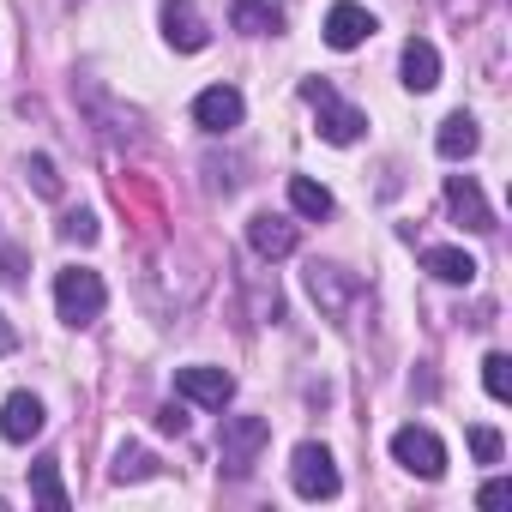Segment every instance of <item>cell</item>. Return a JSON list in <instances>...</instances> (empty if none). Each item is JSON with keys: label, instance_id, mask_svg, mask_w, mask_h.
I'll return each instance as SVG.
<instances>
[{"label": "cell", "instance_id": "83f0119b", "mask_svg": "<svg viewBox=\"0 0 512 512\" xmlns=\"http://www.w3.org/2000/svg\"><path fill=\"white\" fill-rule=\"evenodd\" d=\"M13 350H19V332H13L7 314H0V356H13Z\"/></svg>", "mask_w": 512, "mask_h": 512}, {"label": "cell", "instance_id": "ffe728a7", "mask_svg": "<svg viewBox=\"0 0 512 512\" xmlns=\"http://www.w3.org/2000/svg\"><path fill=\"white\" fill-rule=\"evenodd\" d=\"M151 470H157V458H151L145 446H121V452H115V464H109V476H115V482H145Z\"/></svg>", "mask_w": 512, "mask_h": 512}, {"label": "cell", "instance_id": "5b68a950", "mask_svg": "<svg viewBox=\"0 0 512 512\" xmlns=\"http://www.w3.org/2000/svg\"><path fill=\"white\" fill-rule=\"evenodd\" d=\"M392 458H398L404 470H416L422 482H440V476H446V446H440L434 428H416V422L398 428V434H392Z\"/></svg>", "mask_w": 512, "mask_h": 512}, {"label": "cell", "instance_id": "484cf974", "mask_svg": "<svg viewBox=\"0 0 512 512\" xmlns=\"http://www.w3.org/2000/svg\"><path fill=\"white\" fill-rule=\"evenodd\" d=\"M157 428H163V434H187V410H181V404H163V410H157Z\"/></svg>", "mask_w": 512, "mask_h": 512}, {"label": "cell", "instance_id": "52a82bcc", "mask_svg": "<svg viewBox=\"0 0 512 512\" xmlns=\"http://www.w3.org/2000/svg\"><path fill=\"white\" fill-rule=\"evenodd\" d=\"M241 115H247V103H241L235 85H211V91L193 97V121L205 133H229V127H241Z\"/></svg>", "mask_w": 512, "mask_h": 512}, {"label": "cell", "instance_id": "2e32d148", "mask_svg": "<svg viewBox=\"0 0 512 512\" xmlns=\"http://www.w3.org/2000/svg\"><path fill=\"white\" fill-rule=\"evenodd\" d=\"M422 272H434L440 284H476V260L464 247H422Z\"/></svg>", "mask_w": 512, "mask_h": 512}, {"label": "cell", "instance_id": "e0dca14e", "mask_svg": "<svg viewBox=\"0 0 512 512\" xmlns=\"http://www.w3.org/2000/svg\"><path fill=\"white\" fill-rule=\"evenodd\" d=\"M404 85L410 91H434L440 85V49L434 43H422V37L404 43Z\"/></svg>", "mask_w": 512, "mask_h": 512}, {"label": "cell", "instance_id": "4fadbf2b", "mask_svg": "<svg viewBox=\"0 0 512 512\" xmlns=\"http://www.w3.org/2000/svg\"><path fill=\"white\" fill-rule=\"evenodd\" d=\"M43 398H31V392H13L7 404H0V434H7L13 446H25V440H37L43 434Z\"/></svg>", "mask_w": 512, "mask_h": 512}, {"label": "cell", "instance_id": "8fae6325", "mask_svg": "<svg viewBox=\"0 0 512 512\" xmlns=\"http://www.w3.org/2000/svg\"><path fill=\"white\" fill-rule=\"evenodd\" d=\"M163 37H169L181 55H199V49L211 43V31H205V19H199L193 0H163Z\"/></svg>", "mask_w": 512, "mask_h": 512}, {"label": "cell", "instance_id": "d6986e66", "mask_svg": "<svg viewBox=\"0 0 512 512\" xmlns=\"http://www.w3.org/2000/svg\"><path fill=\"white\" fill-rule=\"evenodd\" d=\"M290 205L302 217H332V193L320 181H308V175H290Z\"/></svg>", "mask_w": 512, "mask_h": 512}, {"label": "cell", "instance_id": "3957f363", "mask_svg": "<svg viewBox=\"0 0 512 512\" xmlns=\"http://www.w3.org/2000/svg\"><path fill=\"white\" fill-rule=\"evenodd\" d=\"M266 440H272V422H266V416H229V422H223V440H217L223 470H229V476H247L253 458L266 452Z\"/></svg>", "mask_w": 512, "mask_h": 512}, {"label": "cell", "instance_id": "44dd1931", "mask_svg": "<svg viewBox=\"0 0 512 512\" xmlns=\"http://www.w3.org/2000/svg\"><path fill=\"white\" fill-rule=\"evenodd\" d=\"M482 386H488V398H494V404H506V398H512V362H506L500 350L482 362Z\"/></svg>", "mask_w": 512, "mask_h": 512}, {"label": "cell", "instance_id": "4316f807", "mask_svg": "<svg viewBox=\"0 0 512 512\" xmlns=\"http://www.w3.org/2000/svg\"><path fill=\"white\" fill-rule=\"evenodd\" d=\"M476 500H482V506H506V500H512V482H506V476H494V482H482V494H476Z\"/></svg>", "mask_w": 512, "mask_h": 512}, {"label": "cell", "instance_id": "ba28073f", "mask_svg": "<svg viewBox=\"0 0 512 512\" xmlns=\"http://www.w3.org/2000/svg\"><path fill=\"white\" fill-rule=\"evenodd\" d=\"M446 211H452L470 235H488V229H494V211H488V199H482V187H476L470 175H446Z\"/></svg>", "mask_w": 512, "mask_h": 512}, {"label": "cell", "instance_id": "cb8c5ba5", "mask_svg": "<svg viewBox=\"0 0 512 512\" xmlns=\"http://www.w3.org/2000/svg\"><path fill=\"white\" fill-rule=\"evenodd\" d=\"M470 452H476V464H500V434L494 428H470Z\"/></svg>", "mask_w": 512, "mask_h": 512}, {"label": "cell", "instance_id": "6da1fadb", "mask_svg": "<svg viewBox=\"0 0 512 512\" xmlns=\"http://www.w3.org/2000/svg\"><path fill=\"white\" fill-rule=\"evenodd\" d=\"M103 302H109V290H103V278H97V272L67 266V272L55 278V308H61V320H67V326H91V320L103 314Z\"/></svg>", "mask_w": 512, "mask_h": 512}, {"label": "cell", "instance_id": "7a4b0ae2", "mask_svg": "<svg viewBox=\"0 0 512 512\" xmlns=\"http://www.w3.org/2000/svg\"><path fill=\"white\" fill-rule=\"evenodd\" d=\"M302 97L320 109V139H326V145H356V139H362L368 115H362V109H350V103H338V91H332L326 79H308V85H302Z\"/></svg>", "mask_w": 512, "mask_h": 512}, {"label": "cell", "instance_id": "7402d4cb", "mask_svg": "<svg viewBox=\"0 0 512 512\" xmlns=\"http://www.w3.org/2000/svg\"><path fill=\"white\" fill-rule=\"evenodd\" d=\"M25 175H31V187L43 193V199H61V175H55V163L37 151V157H25Z\"/></svg>", "mask_w": 512, "mask_h": 512}, {"label": "cell", "instance_id": "30bf717a", "mask_svg": "<svg viewBox=\"0 0 512 512\" xmlns=\"http://www.w3.org/2000/svg\"><path fill=\"white\" fill-rule=\"evenodd\" d=\"M247 247L260 253V260H290V253H296V223L278 217V211H260L247 223Z\"/></svg>", "mask_w": 512, "mask_h": 512}, {"label": "cell", "instance_id": "9c48e42d", "mask_svg": "<svg viewBox=\"0 0 512 512\" xmlns=\"http://www.w3.org/2000/svg\"><path fill=\"white\" fill-rule=\"evenodd\" d=\"M308 296H314L326 314H344V308L362 296V284H356L344 266H320V260H314V266H308Z\"/></svg>", "mask_w": 512, "mask_h": 512}, {"label": "cell", "instance_id": "ac0fdd59", "mask_svg": "<svg viewBox=\"0 0 512 512\" xmlns=\"http://www.w3.org/2000/svg\"><path fill=\"white\" fill-rule=\"evenodd\" d=\"M31 494L49 506V512H67L73 500H67V482H61V458H37L31 464Z\"/></svg>", "mask_w": 512, "mask_h": 512}, {"label": "cell", "instance_id": "d4e9b609", "mask_svg": "<svg viewBox=\"0 0 512 512\" xmlns=\"http://www.w3.org/2000/svg\"><path fill=\"white\" fill-rule=\"evenodd\" d=\"M25 278V253L19 247H0V284H19Z\"/></svg>", "mask_w": 512, "mask_h": 512}, {"label": "cell", "instance_id": "7c38bea8", "mask_svg": "<svg viewBox=\"0 0 512 512\" xmlns=\"http://www.w3.org/2000/svg\"><path fill=\"white\" fill-rule=\"evenodd\" d=\"M374 37V13L368 7H356V0H338V7L326 13V43L344 55V49H356V43H368Z\"/></svg>", "mask_w": 512, "mask_h": 512}, {"label": "cell", "instance_id": "8992f818", "mask_svg": "<svg viewBox=\"0 0 512 512\" xmlns=\"http://www.w3.org/2000/svg\"><path fill=\"white\" fill-rule=\"evenodd\" d=\"M175 392H181L187 404H205V410H223V404L235 398V380H229L223 368H205V362H193V368H175Z\"/></svg>", "mask_w": 512, "mask_h": 512}, {"label": "cell", "instance_id": "277c9868", "mask_svg": "<svg viewBox=\"0 0 512 512\" xmlns=\"http://www.w3.org/2000/svg\"><path fill=\"white\" fill-rule=\"evenodd\" d=\"M290 482H296V494H302V500H338V488H344V476H338L332 452H326V446H314V440H302V446H296V458H290Z\"/></svg>", "mask_w": 512, "mask_h": 512}, {"label": "cell", "instance_id": "5bb4252c", "mask_svg": "<svg viewBox=\"0 0 512 512\" xmlns=\"http://www.w3.org/2000/svg\"><path fill=\"white\" fill-rule=\"evenodd\" d=\"M229 25L247 37H278L284 31V7L278 0H229Z\"/></svg>", "mask_w": 512, "mask_h": 512}, {"label": "cell", "instance_id": "9a60e30c", "mask_svg": "<svg viewBox=\"0 0 512 512\" xmlns=\"http://www.w3.org/2000/svg\"><path fill=\"white\" fill-rule=\"evenodd\" d=\"M476 145H482V133H476V115H446L440 121V133H434V151L446 157V163H464V157H476Z\"/></svg>", "mask_w": 512, "mask_h": 512}, {"label": "cell", "instance_id": "603a6c76", "mask_svg": "<svg viewBox=\"0 0 512 512\" xmlns=\"http://www.w3.org/2000/svg\"><path fill=\"white\" fill-rule=\"evenodd\" d=\"M61 241L91 247V241H97V217H91V211H67V217H61Z\"/></svg>", "mask_w": 512, "mask_h": 512}]
</instances>
